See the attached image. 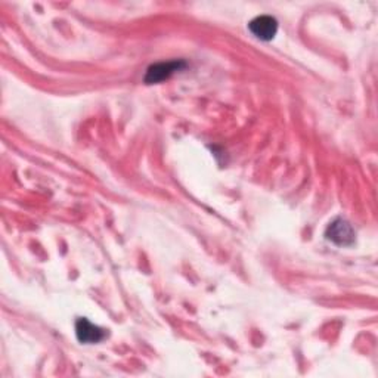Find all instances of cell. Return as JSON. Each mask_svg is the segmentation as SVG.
I'll return each instance as SVG.
<instances>
[{"label": "cell", "mask_w": 378, "mask_h": 378, "mask_svg": "<svg viewBox=\"0 0 378 378\" xmlns=\"http://www.w3.org/2000/svg\"><path fill=\"white\" fill-rule=\"evenodd\" d=\"M325 237L335 246L348 247L355 243L356 232L348 220L343 217H337L328 225L327 230H325Z\"/></svg>", "instance_id": "obj_1"}, {"label": "cell", "mask_w": 378, "mask_h": 378, "mask_svg": "<svg viewBox=\"0 0 378 378\" xmlns=\"http://www.w3.org/2000/svg\"><path fill=\"white\" fill-rule=\"evenodd\" d=\"M186 64L185 61H169V62H159V64H154L146 71L145 83L148 85H155V83H161L172 77L176 71H181L185 68Z\"/></svg>", "instance_id": "obj_2"}, {"label": "cell", "mask_w": 378, "mask_h": 378, "mask_svg": "<svg viewBox=\"0 0 378 378\" xmlns=\"http://www.w3.org/2000/svg\"><path fill=\"white\" fill-rule=\"evenodd\" d=\"M248 28L251 33H253V36H256L257 39L269 41L277 36L278 21L274 17L260 15V17H256L253 21H250Z\"/></svg>", "instance_id": "obj_3"}, {"label": "cell", "mask_w": 378, "mask_h": 378, "mask_svg": "<svg viewBox=\"0 0 378 378\" xmlns=\"http://www.w3.org/2000/svg\"><path fill=\"white\" fill-rule=\"evenodd\" d=\"M76 335L79 341L85 344H93L99 343L107 337V331L98 327V325H93L86 318H80L76 322Z\"/></svg>", "instance_id": "obj_4"}]
</instances>
